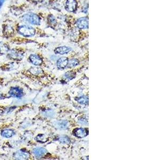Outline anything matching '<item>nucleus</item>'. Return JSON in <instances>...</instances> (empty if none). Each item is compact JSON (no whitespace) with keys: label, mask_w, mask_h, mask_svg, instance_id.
<instances>
[{"label":"nucleus","mask_w":142,"mask_h":160,"mask_svg":"<svg viewBox=\"0 0 142 160\" xmlns=\"http://www.w3.org/2000/svg\"><path fill=\"white\" fill-rule=\"evenodd\" d=\"M29 60L35 66H38L42 64L43 62V60L40 57L36 55H31L29 56Z\"/></svg>","instance_id":"nucleus-9"},{"label":"nucleus","mask_w":142,"mask_h":160,"mask_svg":"<svg viewBox=\"0 0 142 160\" xmlns=\"http://www.w3.org/2000/svg\"><path fill=\"white\" fill-rule=\"evenodd\" d=\"M71 51V48L68 47L63 46L56 48L54 50V52L56 54H60V55H64L66 53H69V52Z\"/></svg>","instance_id":"nucleus-12"},{"label":"nucleus","mask_w":142,"mask_h":160,"mask_svg":"<svg viewBox=\"0 0 142 160\" xmlns=\"http://www.w3.org/2000/svg\"><path fill=\"white\" fill-rule=\"evenodd\" d=\"M5 0H0V8L2 6L3 3L5 2Z\"/></svg>","instance_id":"nucleus-25"},{"label":"nucleus","mask_w":142,"mask_h":160,"mask_svg":"<svg viewBox=\"0 0 142 160\" xmlns=\"http://www.w3.org/2000/svg\"><path fill=\"white\" fill-rule=\"evenodd\" d=\"M15 132L11 129H5L2 131L1 136L6 138H11L14 136Z\"/></svg>","instance_id":"nucleus-14"},{"label":"nucleus","mask_w":142,"mask_h":160,"mask_svg":"<svg viewBox=\"0 0 142 160\" xmlns=\"http://www.w3.org/2000/svg\"><path fill=\"white\" fill-rule=\"evenodd\" d=\"M68 62V59L67 57H61L58 59L56 62V66L58 68L63 69L67 66Z\"/></svg>","instance_id":"nucleus-10"},{"label":"nucleus","mask_w":142,"mask_h":160,"mask_svg":"<svg viewBox=\"0 0 142 160\" xmlns=\"http://www.w3.org/2000/svg\"><path fill=\"white\" fill-rule=\"evenodd\" d=\"M36 140H37L38 142H47V139L45 137L44 135H38L36 138H35Z\"/></svg>","instance_id":"nucleus-20"},{"label":"nucleus","mask_w":142,"mask_h":160,"mask_svg":"<svg viewBox=\"0 0 142 160\" xmlns=\"http://www.w3.org/2000/svg\"><path fill=\"white\" fill-rule=\"evenodd\" d=\"M73 134L77 138H84L88 135V130L85 128H76L73 130Z\"/></svg>","instance_id":"nucleus-7"},{"label":"nucleus","mask_w":142,"mask_h":160,"mask_svg":"<svg viewBox=\"0 0 142 160\" xmlns=\"http://www.w3.org/2000/svg\"><path fill=\"white\" fill-rule=\"evenodd\" d=\"M47 151L43 147H37L34 149L33 153L35 157L37 158H41L47 153Z\"/></svg>","instance_id":"nucleus-11"},{"label":"nucleus","mask_w":142,"mask_h":160,"mask_svg":"<svg viewBox=\"0 0 142 160\" xmlns=\"http://www.w3.org/2000/svg\"><path fill=\"white\" fill-rule=\"evenodd\" d=\"M77 102H79L80 104L88 105L89 104V98L87 96H82L76 99Z\"/></svg>","instance_id":"nucleus-16"},{"label":"nucleus","mask_w":142,"mask_h":160,"mask_svg":"<svg viewBox=\"0 0 142 160\" xmlns=\"http://www.w3.org/2000/svg\"><path fill=\"white\" fill-rule=\"evenodd\" d=\"M29 71L31 72V73L34 74H35V72H36V74H37L40 73V72L42 71V70L40 69V68H33L30 69Z\"/></svg>","instance_id":"nucleus-23"},{"label":"nucleus","mask_w":142,"mask_h":160,"mask_svg":"<svg viewBox=\"0 0 142 160\" xmlns=\"http://www.w3.org/2000/svg\"><path fill=\"white\" fill-rule=\"evenodd\" d=\"M30 157L29 153L26 151L20 149L14 153V158L16 160H27Z\"/></svg>","instance_id":"nucleus-4"},{"label":"nucleus","mask_w":142,"mask_h":160,"mask_svg":"<svg viewBox=\"0 0 142 160\" xmlns=\"http://www.w3.org/2000/svg\"><path fill=\"white\" fill-rule=\"evenodd\" d=\"M68 122L67 121H60L54 123V127L56 129L60 130H65L67 129L68 127Z\"/></svg>","instance_id":"nucleus-13"},{"label":"nucleus","mask_w":142,"mask_h":160,"mask_svg":"<svg viewBox=\"0 0 142 160\" xmlns=\"http://www.w3.org/2000/svg\"><path fill=\"white\" fill-rule=\"evenodd\" d=\"M9 47L5 43L0 42V55H4L9 51Z\"/></svg>","instance_id":"nucleus-15"},{"label":"nucleus","mask_w":142,"mask_h":160,"mask_svg":"<svg viewBox=\"0 0 142 160\" xmlns=\"http://www.w3.org/2000/svg\"><path fill=\"white\" fill-rule=\"evenodd\" d=\"M75 72H74L73 71H69L68 72L64 74V78L70 80L73 79V78H75Z\"/></svg>","instance_id":"nucleus-19"},{"label":"nucleus","mask_w":142,"mask_h":160,"mask_svg":"<svg viewBox=\"0 0 142 160\" xmlns=\"http://www.w3.org/2000/svg\"><path fill=\"white\" fill-rule=\"evenodd\" d=\"M78 65H79V61L77 59L73 58L70 60H68L67 66L68 68H73V67L77 66Z\"/></svg>","instance_id":"nucleus-17"},{"label":"nucleus","mask_w":142,"mask_h":160,"mask_svg":"<svg viewBox=\"0 0 142 160\" xmlns=\"http://www.w3.org/2000/svg\"><path fill=\"white\" fill-rule=\"evenodd\" d=\"M79 122L81 123L82 125H88V121L86 120V118H81L80 120H79Z\"/></svg>","instance_id":"nucleus-24"},{"label":"nucleus","mask_w":142,"mask_h":160,"mask_svg":"<svg viewBox=\"0 0 142 160\" xmlns=\"http://www.w3.org/2000/svg\"><path fill=\"white\" fill-rule=\"evenodd\" d=\"M34 2H42L44 0H32Z\"/></svg>","instance_id":"nucleus-26"},{"label":"nucleus","mask_w":142,"mask_h":160,"mask_svg":"<svg viewBox=\"0 0 142 160\" xmlns=\"http://www.w3.org/2000/svg\"><path fill=\"white\" fill-rule=\"evenodd\" d=\"M77 8V2L76 0H67L66 2V9L69 12H73Z\"/></svg>","instance_id":"nucleus-6"},{"label":"nucleus","mask_w":142,"mask_h":160,"mask_svg":"<svg viewBox=\"0 0 142 160\" xmlns=\"http://www.w3.org/2000/svg\"><path fill=\"white\" fill-rule=\"evenodd\" d=\"M9 93L10 96L16 98H21L23 96L22 90L17 87L12 88L9 91Z\"/></svg>","instance_id":"nucleus-8"},{"label":"nucleus","mask_w":142,"mask_h":160,"mask_svg":"<svg viewBox=\"0 0 142 160\" xmlns=\"http://www.w3.org/2000/svg\"><path fill=\"white\" fill-rule=\"evenodd\" d=\"M8 57L13 60H21L24 57V53L18 49H12L8 52Z\"/></svg>","instance_id":"nucleus-3"},{"label":"nucleus","mask_w":142,"mask_h":160,"mask_svg":"<svg viewBox=\"0 0 142 160\" xmlns=\"http://www.w3.org/2000/svg\"><path fill=\"white\" fill-rule=\"evenodd\" d=\"M3 33L5 35H10L14 33L13 28L10 25H6L3 28Z\"/></svg>","instance_id":"nucleus-18"},{"label":"nucleus","mask_w":142,"mask_h":160,"mask_svg":"<svg viewBox=\"0 0 142 160\" xmlns=\"http://www.w3.org/2000/svg\"><path fill=\"white\" fill-rule=\"evenodd\" d=\"M59 141L62 144H68L69 142H70V138L67 137V136H64V137H60L59 139Z\"/></svg>","instance_id":"nucleus-21"},{"label":"nucleus","mask_w":142,"mask_h":160,"mask_svg":"<svg viewBox=\"0 0 142 160\" xmlns=\"http://www.w3.org/2000/svg\"><path fill=\"white\" fill-rule=\"evenodd\" d=\"M18 32L21 35L26 37L33 36L36 33V30L34 28L27 25H21L18 27Z\"/></svg>","instance_id":"nucleus-1"},{"label":"nucleus","mask_w":142,"mask_h":160,"mask_svg":"<svg viewBox=\"0 0 142 160\" xmlns=\"http://www.w3.org/2000/svg\"><path fill=\"white\" fill-rule=\"evenodd\" d=\"M2 114H3L2 110H1V109H0V116L1 115H2Z\"/></svg>","instance_id":"nucleus-27"},{"label":"nucleus","mask_w":142,"mask_h":160,"mask_svg":"<svg viewBox=\"0 0 142 160\" xmlns=\"http://www.w3.org/2000/svg\"><path fill=\"white\" fill-rule=\"evenodd\" d=\"M48 20H49L50 23H51L52 25L55 24L56 22V18L53 15H51V16H49Z\"/></svg>","instance_id":"nucleus-22"},{"label":"nucleus","mask_w":142,"mask_h":160,"mask_svg":"<svg viewBox=\"0 0 142 160\" xmlns=\"http://www.w3.org/2000/svg\"><path fill=\"white\" fill-rule=\"evenodd\" d=\"M3 97L2 95H1V93H0V99H3Z\"/></svg>","instance_id":"nucleus-28"},{"label":"nucleus","mask_w":142,"mask_h":160,"mask_svg":"<svg viewBox=\"0 0 142 160\" xmlns=\"http://www.w3.org/2000/svg\"><path fill=\"white\" fill-rule=\"evenodd\" d=\"M22 20L25 22L35 25H40V17L35 13H29L24 15L22 17Z\"/></svg>","instance_id":"nucleus-2"},{"label":"nucleus","mask_w":142,"mask_h":160,"mask_svg":"<svg viewBox=\"0 0 142 160\" xmlns=\"http://www.w3.org/2000/svg\"><path fill=\"white\" fill-rule=\"evenodd\" d=\"M76 25L80 29H87L89 28V18L82 17L76 22Z\"/></svg>","instance_id":"nucleus-5"}]
</instances>
